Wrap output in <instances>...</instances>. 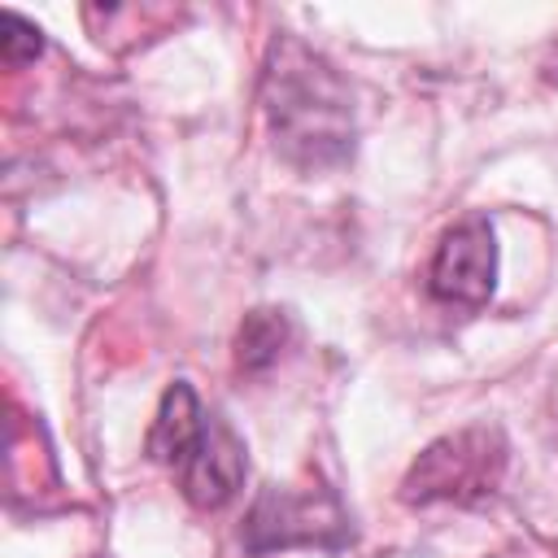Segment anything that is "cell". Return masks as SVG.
I'll return each instance as SVG.
<instances>
[{"instance_id":"6da1fadb","label":"cell","mask_w":558,"mask_h":558,"mask_svg":"<svg viewBox=\"0 0 558 558\" xmlns=\"http://www.w3.org/2000/svg\"><path fill=\"white\" fill-rule=\"evenodd\" d=\"M262 105L275 148L288 166L318 174L353 153V96L344 78L292 35H279L266 52Z\"/></svg>"},{"instance_id":"7a4b0ae2","label":"cell","mask_w":558,"mask_h":558,"mask_svg":"<svg viewBox=\"0 0 558 558\" xmlns=\"http://www.w3.org/2000/svg\"><path fill=\"white\" fill-rule=\"evenodd\" d=\"M501 471H506L501 432L497 427H462L418 453V462L401 480V497L410 506H427V501L471 506L501 484Z\"/></svg>"},{"instance_id":"3957f363","label":"cell","mask_w":558,"mask_h":558,"mask_svg":"<svg viewBox=\"0 0 558 558\" xmlns=\"http://www.w3.org/2000/svg\"><path fill=\"white\" fill-rule=\"evenodd\" d=\"M349 536V519L327 488H262L244 519V545L253 554L318 545L336 549Z\"/></svg>"},{"instance_id":"277c9868","label":"cell","mask_w":558,"mask_h":558,"mask_svg":"<svg viewBox=\"0 0 558 558\" xmlns=\"http://www.w3.org/2000/svg\"><path fill=\"white\" fill-rule=\"evenodd\" d=\"M493 283H497L493 227L484 218H462L458 227L445 231V240L432 257V270H427V288L445 305L480 310L493 296Z\"/></svg>"},{"instance_id":"5b68a950","label":"cell","mask_w":558,"mask_h":558,"mask_svg":"<svg viewBox=\"0 0 558 558\" xmlns=\"http://www.w3.org/2000/svg\"><path fill=\"white\" fill-rule=\"evenodd\" d=\"M174 475H179V488H183V497L192 506H201V510L227 506L235 497L240 480H244V445H240V436L218 414H209L201 436L192 440V449L174 466Z\"/></svg>"},{"instance_id":"8992f818","label":"cell","mask_w":558,"mask_h":558,"mask_svg":"<svg viewBox=\"0 0 558 558\" xmlns=\"http://www.w3.org/2000/svg\"><path fill=\"white\" fill-rule=\"evenodd\" d=\"M205 418L209 414L196 401V392L187 384H170L166 397H161V405H157V418L148 427V458L174 471L183 462V453L192 449V440L201 436Z\"/></svg>"},{"instance_id":"52a82bcc","label":"cell","mask_w":558,"mask_h":558,"mask_svg":"<svg viewBox=\"0 0 558 558\" xmlns=\"http://www.w3.org/2000/svg\"><path fill=\"white\" fill-rule=\"evenodd\" d=\"M288 336H292L288 314H279V310H253V314H244L240 336H235V366L248 371V375L270 371L279 362V353L288 349Z\"/></svg>"},{"instance_id":"ba28073f","label":"cell","mask_w":558,"mask_h":558,"mask_svg":"<svg viewBox=\"0 0 558 558\" xmlns=\"http://www.w3.org/2000/svg\"><path fill=\"white\" fill-rule=\"evenodd\" d=\"M4 22V61L9 65H22V61H31V57H39V48H44V39H39V31L26 22V17H17V13H4L0 17Z\"/></svg>"},{"instance_id":"9c48e42d","label":"cell","mask_w":558,"mask_h":558,"mask_svg":"<svg viewBox=\"0 0 558 558\" xmlns=\"http://www.w3.org/2000/svg\"><path fill=\"white\" fill-rule=\"evenodd\" d=\"M549 78H554V83H558V57H554V65H549Z\"/></svg>"}]
</instances>
